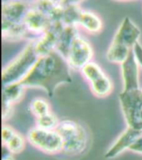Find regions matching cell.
Here are the masks:
<instances>
[{"label":"cell","mask_w":142,"mask_h":160,"mask_svg":"<svg viewBox=\"0 0 142 160\" xmlns=\"http://www.w3.org/2000/svg\"><path fill=\"white\" fill-rule=\"evenodd\" d=\"M27 138L16 131L13 127L3 124L2 129L3 146L12 152L13 154L22 153L26 147Z\"/></svg>","instance_id":"obj_14"},{"label":"cell","mask_w":142,"mask_h":160,"mask_svg":"<svg viewBox=\"0 0 142 160\" xmlns=\"http://www.w3.org/2000/svg\"><path fill=\"white\" fill-rule=\"evenodd\" d=\"M81 72L89 83L91 91L95 96L105 98L112 92L113 82L97 63L90 62Z\"/></svg>","instance_id":"obj_7"},{"label":"cell","mask_w":142,"mask_h":160,"mask_svg":"<svg viewBox=\"0 0 142 160\" xmlns=\"http://www.w3.org/2000/svg\"><path fill=\"white\" fill-rule=\"evenodd\" d=\"M7 1H8V0H3V2H7Z\"/></svg>","instance_id":"obj_29"},{"label":"cell","mask_w":142,"mask_h":160,"mask_svg":"<svg viewBox=\"0 0 142 160\" xmlns=\"http://www.w3.org/2000/svg\"><path fill=\"white\" fill-rule=\"evenodd\" d=\"M2 155V160H14V154L4 146H3Z\"/></svg>","instance_id":"obj_26"},{"label":"cell","mask_w":142,"mask_h":160,"mask_svg":"<svg viewBox=\"0 0 142 160\" xmlns=\"http://www.w3.org/2000/svg\"><path fill=\"white\" fill-rule=\"evenodd\" d=\"M78 35H79V32H78L77 27L64 25L63 30L61 32L56 52H58L60 55L67 59L69 51L72 48V43Z\"/></svg>","instance_id":"obj_17"},{"label":"cell","mask_w":142,"mask_h":160,"mask_svg":"<svg viewBox=\"0 0 142 160\" xmlns=\"http://www.w3.org/2000/svg\"><path fill=\"white\" fill-rule=\"evenodd\" d=\"M120 67L123 84L122 91H134L140 88V66L135 59L133 51Z\"/></svg>","instance_id":"obj_10"},{"label":"cell","mask_w":142,"mask_h":160,"mask_svg":"<svg viewBox=\"0 0 142 160\" xmlns=\"http://www.w3.org/2000/svg\"><path fill=\"white\" fill-rule=\"evenodd\" d=\"M53 22H62L64 6L60 0H38L32 5Z\"/></svg>","instance_id":"obj_16"},{"label":"cell","mask_w":142,"mask_h":160,"mask_svg":"<svg viewBox=\"0 0 142 160\" xmlns=\"http://www.w3.org/2000/svg\"><path fill=\"white\" fill-rule=\"evenodd\" d=\"M82 12V9L79 7V5L64 6L62 22L65 26L78 27Z\"/></svg>","instance_id":"obj_20"},{"label":"cell","mask_w":142,"mask_h":160,"mask_svg":"<svg viewBox=\"0 0 142 160\" xmlns=\"http://www.w3.org/2000/svg\"><path fill=\"white\" fill-rule=\"evenodd\" d=\"M140 34L137 25L130 18H124L107 49V61L115 64H121L129 57L135 46L140 42Z\"/></svg>","instance_id":"obj_2"},{"label":"cell","mask_w":142,"mask_h":160,"mask_svg":"<svg viewBox=\"0 0 142 160\" xmlns=\"http://www.w3.org/2000/svg\"><path fill=\"white\" fill-rule=\"evenodd\" d=\"M29 110L34 117L38 118L51 112V106L46 99L36 97L33 99L29 104Z\"/></svg>","instance_id":"obj_21"},{"label":"cell","mask_w":142,"mask_h":160,"mask_svg":"<svg viewBox=\"0 0 142 160\" xmlns=\"http://www.w3.org/2000/svg\"><path fill=\"white\" fill-rule=\"evenodd\" d=\"M26 87L20 82L8 84L3 86V100L14 105L22 100Z\"/></svg>","instance_id":"obj_19"},{"label":"cell","mask_w":142,"mask_h":160,"mask_svg":"<svg viewBox=\"0 0 142 160\" xmlns=\"http://www.w3.org/2000/svg\"><path fill=\"white\" fill-rule=\"evenodd\" d=\"M27 140L33 147L48 154L63 153L62 137L56 129H42L34 126L29 129Z\"/></svg>","instance_id":"obj_5"},{"label":"cell","mask_w":142,"mask_h":160,"mask_svg":"<svg viewBox=\"0 0 142 160\" xmlns=\"http://www.w3.org/2000/svg\"><path fill=\"white\" fill-rule=\"evenodd\" d=\"M38 58L34 41H30L22 52L3 68L2 73L3 86L22 81L31 72Z\"/></svg>","instance_id":"obj_3"},{"label":"cell","mask_w":142,"mask_h":160,"mask_svg":"<svg viewBox=\"0 0 142 160\" xmlns=\"http://www.w3.org/2000/svg\"><path fill=\"white\" fill-rule=\"evenodd\" d=\"M130 151H131L133 153L142 154V135L135 141V143H133V145L130 147Z\"/></svg>","instance_id":"obj_25"},{"label":"cell","mask_w":142,"mask_h":160,"mask_svg":"<svg viewBox=\"0 0 142 160\" xmlns=\"http://www.w3.org/2000/svg\"><path fill=\"white\" fill-rule=\"evenodd\" d=\"M133 52L135 57V59L137 61L140 67L142 68V45L140 42H138L133 48Z\"/></svg>","instance_id":"obj_24"},{"label":"cell","mask_w":142,"mask_h":160,"mask_svg":"<svg viewBox=\"0 0 142 160\" xmlns=\"http://www.w3.org/2000/svg\"><path fill=\"white\" fill-rule=\"evenodd\" d=\"M142 135V130L128 127L119 135L106 150L105 157L112 159L118 157L125 151L130 150L133 143Z\"/></svg>","instance_id":"obj_11"},{"label":"cell","mask_w":142,"mask_h":160,"mask_svg":"<svg viewBox=\"0 0 142 160\" xmlns=\"http://www.w3.org/2000/svg\"><path fill=\"white\" fill-rule=\"evenodd\" d=\"M90 33H99L103 28V23L98 15L88 10H82L79 25Z\"/></svg>","instance_id":"obj_18"},{"label":"cell","mask_w":142,"mask_h":160,"mask_svg":"<svg viewBox=\"0 0 142 160\" xmlns=\"http://www.w3.org/2000/svg\"><path fill=\"white\" fill-rule=\"evenodd\" d=\"M63 27L64 24L62 22H53L48 31L34 41L35 49L39 58L55 52Z\"/></svg>","instance_id":"obj_9"},{"label":"cell","mask_w":142,"mask_h":160,"mask_svg":"<svg viewBox=\"0 0 142 160\" xmlns=\"http://www.w3.org/2000/svg\"><path fill=\"white\" fill-rule=\"evenodd\" d=\"M93 56L94 52L91 43L79 34L72 43L66 60L72 71L81 72L92 62Z\"/></svg>","instance_id":"obj_8"},{"label":"cell","mask_w":142,"mask_h":160,"mask_svg":"<svg viewBox=\"0 0 142 160\" xmlns=\"http://www.w3.org/2000/svg\"><path fill=\"white\" fill-rule=\"evenodd\" d=\"M13 105L11 103H8L7 101L3 100L2 106V116L3 120H7L12 117L13 115Z\"/></svg>","instance_id":"obj_23"},{"label":"cell","mask_w":142,"mask_h":160,"mask_svg":"<svg viewBox=\"0 0 142 160\" xmlns=\"http://www.w3.org/2000/svg\"><path fill=\"white\" fill-rule=\"evenodd\" d=\"M32 5L18 1H7L3 2L2 19L13 22H23L24 18Z\"/></svg>","instance_id":"obj_15"},{"label":"cell","mask_w":142,"mask_h":160,"mask_svg":"<svg viewBox=\"0 0 142 160\" xmlns=\"http://www.w3.org/2000/svg\"><path fill=\"white\" fill-rule=\"evenodd\" d=\"M60 1L63 6H69V5H79L83 0H60Z\"/></svg>","instance_id":"obj_27"},{"label":"cell","mask_w":142,"mask_h":160,"mask_svg":"<svg viewBox=\"0 0 142 160\" xmlns=\"http://www.w3.org/2000/svg\"><path fill=\"white\" fill-rule=\"evenodd\" d=\"M2 35L4 40L16 42V41L28 40L35 41L37 38L33 37L23 22H13L8 20L2 19Z\"/></svg>","instance_id":"obj_13"},{"label":"cell","mask_w":142,"mask_h":160,"mask_svg":"<svg viewBox=\"0 0 142 160\" xmlns=\"http://www.w3.org/2000/svg\"><path fill=\"white\" fill-rule=\"evenodd\" d=\"M71 71L67 60L55 51L40 57L21 82L27 89H41L52 97L59 86L72 82Z\"/></svg>","instance_id":"obj_1"},{"label":"cell","mask_w":142,"mask_h":160,"mask_svg":"<svg viewBox=\"0 0 142 160\" xmlns=\"http://www.w3.org/2000/svg\"><path fill=\"white\" fill-rule=\"evenodd\" d=\"M59 119L57 115H54L52 111L46 115H42L36 118V125L35 126L46 129H56L59 124Z\"/></svg>","instance_id":"obj_22"},{"label":"cell","mask_w":142,"mask_h":160,"mask_svg":"<svg viewBox=\"0 0 142 160\" xmlns=\"http://www.w3.org/2000/svg\"><path fill=\"white\" fill-rule=\"evenodd\" d=\"M56 130L62 137L63 153L67 155H79L88 144V134L84 127L72 120H60Z\"/></svg>","instance_id":"obj_4"},{"label":"cell","mask_w":142,"mask_h":160,"mask_svg":"<svg viewBox=\"0 0 142 160\" xmlns=\"http://www.w3.org/2000/svg\"><path fill=\"white\" fill-rule=\"evenodd\" d=\"M24 25L28 32L37 39L43 35L53 24L46 15L31 6L23 20Z\"/></svg>","instance_id":"obj_12"},{"label":"cell","mask_w":142,"mask_h":160,"mask_svg":"<svg viewBox=\"0 0 142 160\" xmlns=\"http://www.w3.org/2000/svg\"><path fill=\"white\" fill-rule=\"evenodd\" d=\"M119 101L127 126L142 130V88L122 91Z\"/></svg>","instance_id":"obj_6"},{"label":"cell","mask_w":142,"mask_h":160,"mask_svg":"<svg viewBox=\"0 0 142 160\" xmlns=\"http://www.w3.org/2000/svg\"><path fill=\"white\" fill-rule=\"evenodd\" d=\"M8 1H9V0H8ZM12 1H18V2H25V3H28V4L33 5V3H35L37 1H38V0H12Z\"/></svg>","instance_id":"obj_28"}]
</instances>
